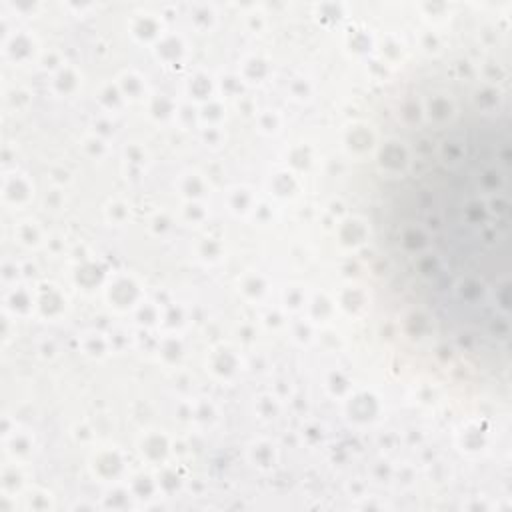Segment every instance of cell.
Segmentation results:
<instances>
[{"mask_svg":"<svg viewBox=\"0 0 512 512\" xmlns=\"http://www.w3.org/2000/svg\"><path fill=\"white\" fill-rule=\"evenodd\" d=\"M450 144V142H448ZM492 134H462L442 150L440 164L416 182L418 202L404 208L424 212L416 226L420 272L430 278L432 302L440 318L466 326V336L496 338L498 260H508L506 152ZM504 322V320H502Z\"/></svg>","mask_w":512,"mask_h":512,"instance_id":"obj_1","label":"cell"}]
</instances>
